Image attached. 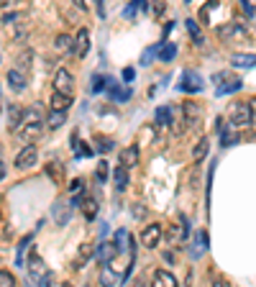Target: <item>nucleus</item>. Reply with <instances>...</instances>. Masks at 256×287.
<instances>
[{"label": "nucleus", "mask_w": 256, "mask_h": 287, "mask_svg": "<svg viewBox=\"0 0 256 287\" xmlns=\"http://www.w3.org/2000/svg\"><path fill=\"white\" fill-rule=\"evenodd\" d=\"M241 8L246 11V16H248V18H253V16H256V6H253V0H241Z\"/></svg>", "instance_id": "43"}, {"label": "nucleus", "mask_w": 256, "mask_h": 287, "mask_svg": "<svg viewBox=\"0 0 256 287\" xmlns=\"http://www.w3.org/2000/svg\"><path fill=\"white\" fill-rule=\"evenodd\" d=\"M26 269H28V282L31 284H49L52 282V272L47 269L44 259L38 254H31V259L26 262Z\"/></svg>", "instance_id": "1"}, {"label": "nucleus", "mask_w": 256, "mask_h": 287, "mask_svg": "<svg viewBox=\"0 0 256 287\" xmlns=\"http://www.w3.org/2000/svg\"><path fill=\"white\" fill-rule=\"evenodd\" d=\"M136 13H139V3H128L123 11V18H136Z\"/></svg>", "instance_id": "44"}, {"label": "nucleus", "mask_w": 256, "mask_h": 287, "mask_svg": "<svg viewBox=\"0 0 256 287\" xmlns=\"http://www.w3.org/2000/svg\"><path fill=\"white\" fill-rule=\"evenodd\" d=\"M164 0H151V13H154V18H159L161 13H164Z\"/></svg>", "instance_id": "42"}, {"label": "nucleus", "mask_w": 256, "mask_h": 287, "mask_svg": "<svg viewBox=\"0 0 256 287\" xmlns=\"http://www.w3.org/2000/svg\"><path fill=\"white\" fill-rule=\"evenodd\" d=\"M120 164H123V167H128V170H131V167H136V164H139V149L136 146H125L123 151H120Z\"/></svg>", "instance_id": "15"}, {"label": "nucleus", "mask_w": 256, "mask_h": 287, "mask_svg": "<svg viewBox=\"0 0 256 287\" xmlns=\"http://www.w3.org/2000/svg\"><path fill=\"white\" fill-rule=\"evenodd\" d=\"M18 21H23V16H21V13H6V16H3V23H6V28L16 26Z\"/></svg>", "instance_id": "39"}, {"label": "nucleus", "mask_w": 256, "mask_h": 287, "mask_svg": "<svg viewBox=\"0 0 256 287\" xmlns=\"http://www.w3.org/2000/svg\"><path fill=\"white\" fill-rule=\"evenodd\" d=\"M154 282L161 284V287H175V284H177V277L169 274L166 269H156V272H154Z\"/></svg>", "instance_id": "21"}, {"label": "nucleus", "mask_w": 256, "mask_h": 287, "mask_svg": "<svg viewBox=\"0 0 256 287\" xmlns=\"http://www.w3.org/2000/svg\"><path fill=\"white\" fill-rule=\"evenodd\" d=\"M82 208H84V218H88V221H93L98 216V202L95 200H84L82 197Z\"/></svg>", "instance_id": "31"}, {"label": "nucleus", "mask_w": 256, "mask_h": 287, "mask_svg": "<svg viewBox=\"0 0 256 287\" xmlns=\"http://www.w3.org/2000/svg\"><path fill=\"white\" fill-rule=\"evenodd\" d=\"M100 282H103V284H120V282H123V277H115V274L110 272V267L105 264V269H103V277H100Z\"/></svg>", "instance_id": "33"}, {"label": "nucleus", "mask_w": 256, "mask_h": 287, "mask_svg": "<svg viewBox=\"0 0 256 287\" xmlns=\"http://www.w3.org/2000/svg\"><path fill=\"white\" fill-rule=\"evenodd\" d=\"M74 6H77L79 11H88V0H74Z\"/></svg>", "instance_id": "49"}, {"label": "nucleus", "mask_w": 256, "mask_h": 287, "mask_svg": "<svg viewBox=\"0 0 256 287\" xmlns=\"http://www.w3.org/2000/svg\"><path fill=\"white\" fill-rule=\"evenodd\" d=\"M31 62H33V54H31V52H23V54L18 57V67H21V72H23V74L28 72V67H31Z\"/></svg>", "instance_id": "36"}, {"label": "nucleus", "mask_w": 256, "mask_h": 287, "mask_svg": "<svg viewBox=\"0 0 256 287\" xmlns=\"http://www.w3.org/2000/svg\"><path fill=\"white\" fill-rule=\"evenodd\" d=\"M233 141H238V136H236L233 131H223V134H221V144H223V146H231Z\"/></svg>", "instance_id": "41"}, {"label": "nucleus", "mask_w": 256, "mask_h": 287, "mask_svg": "<svg viewBox=\"0 0 256 287\" xmlns=\"http://www.w3.org/2000/svg\"><path fill=\"white\" fill-rule=\"evenodd\" d=\"M134 79H136V72H134L131 67H125V69H123V82H134Z\"/></svg>", "instance_id": "47"}, {"label": "nucleus", "mask_w": 256, "mask_h": 287, "mask_svg": "<svg viewBox=\"0 0 256 287\" xmlns=\"http://www.w3.org/2000/svg\"><path fill=\"white\" fill-rule=\"evenodd\" d=\"M159 241H161V226H159V223L146 226L144 233H141V243L149 246V249H154V246H159Z\"/></svg>", "instance_id": "9"}, {"label": "nucleus", "mask_w": 256, "mask_h": 287, "mask_svg": "<svg viewBox=\"0 0 256 287\" xmlns=\"http://www.w3.org/2000/svg\"><path fill=\"white\" fill-rule=\"evenodd\" d=\"M21 126H23V131H21L23 141H31V139H36L41 134V120H23Z\"/></svg>", "instance_id": "16"}, {"label": "nucleus", "mask_w": 256, "mask_h": 287, "mask_svg": "<svg viewBox=\"0 0 256 287\" xmlns=\"http://www.w3.org/2000/svg\"><path fill=\"white\" fill-rule=\"evenodd\" d=\"M105 88L110 90V98L115 103H128V100H131V90H128V88H118V82H113V79H108Z\"/></svg>", "instance_id": "12"}, {"label": "nucleus", "mask_w": 256, "mask_h": 287, "mask_svg": "<svg viewBox=\"0 0 256 287\" xmlns=\"http://www.w3.org/2000/svg\"><path fill=\"white\" fill-rule=\"evenodd\" d=\"M54 90H59V93H64V95H72V90H74V77H72L67 69H57V74H54Z\"/></svg>", "instance_id": "6"}, {"label": "nucleus", "mask_w": 256, "mask_h": 287, "mask_svg": "<svg viewBox=\"0 0 256 287\" xmlns=\"http://www.w3.org/2000/svg\"><path fill=\"white\" fill-rule=\"evenodd\" d=\"M216 33L221 36V38H241V36H246V28L243 26H238L236 21H231V23H223V26H218L216 28Z\"/></svg>", "instance_id": "10"}, {"label": "nucleus", "mask_w": 256, "mask_h": 287, "mask_svg": "<svg viewBox=\"0 0 256 287\" xmlns=\"http://www.w3.org/2000/svg\"><path fill=\"white\" fill-rule=\"evenodd\" d=\"M6 79H8V88H11V90H16V93L26 90V74H23L21 69H11V72L6 74Z\"/></svg>", "instance_id": "13"}, {"label": "nucleus", "mask_w": 256, "mask_h": 287, "mask_svg": "<svg viewBox=\"0 0 256 287\" xmlns=\"http://www.w3.org/2000/svg\"><path fill=\"white\" fill-rule=\"evenodd\" d=\"M52 218L57 226H67L69 218H72V202H57L52 208Z\"/></svg>", "instance_id": "8"}, {"label": "nucleus", "mask_w": 256, "mask_h": 287, "mask_svg": "<svg viewBox=\"0 0 256 287\" xmlns=\"http://www.w3.org/2000/svg\"><path fill=\"white\" fill-rule=\"evenodd\" d=\"M115 254H118L115 241H100V243L95 246V257H98L100 264H110V262L115 259Z\"/></svg>", "instance_id": "7"}, {"label": "nucleus", "mask_w": 256, "mask_h": 287, "mask_svg": "<svg viewBox=\"0 0 256 287\" xmlns=\"http://www.w3.org/2000/svg\"><path fill=\"white\" fill-rule=\"evenodd\" d=\"M207 151H210V141H207V139H200L197 146L192 149V159H195V161H202V159L207 156Z\"/></svg>", "instance_id": "27"}, {"label": "nucleus", "mask_w": 256, "mask_h": 287, "mask_svg": "<svg viewBox=\"0 0 256 287\" xmlns=\"http://www.w3.org/2000/svg\"><path fill=\"white\" fill-rule=\"evenodd\" d=\"M21 123H23V110H21L18 105H11V108H8V131H11V134L18 131Z\"/></svg>", "instance_id": "17"}, {"label": "nucleus", "mask_w": 256, "mask_h": 287, "mask_svg": "<svg viewBox=\"0 0 256 287\" xmlns=\"http://www.w3.org/2000/svg\"><path fill=\"white\" fill-rule=\"evenodd\" d=\"M253 120V105L248 103H236L231 105V126H248V123Z\"/></svg>", "instance_id": "3"}, {"label": "nucleus", "mask_w": 256, "mask_h": 287, "mask_svg": "<svg viewBox=\"0 0 256 287\" xmlns=\"http://www.w3.org/2000/svg\"><path fill=\"white\" fill-rule=\"evenodd\" d=\"M93 257H95V243L84 241V243L79 246V259H77L74 267H82V262H88V259H93Z\"/></svg>", "instance_id": "25"}, {"label": "nucleus", "mask_w": 256, "mask_h": 287, "mask_svg": "<svg viewBox=\"0 0 256 287\" xmlns=\"http://www.w3.org/2000/svg\"><path fill=\"white\" fill-rule=\"evenodd\" d=\"M212 82H216V95H218V98H223V95H228V93H236V90H241V85H243V82H241L238 77H233L231 72H218L216 77H212Z\"/></svg>", "instance_id": "2"}, {"label": "nucleus", "mask_w": 256, "mask_h": 287, "mask_svg": "<svg viewBox=\"0 0 256 287\" xmlns=\"http://www.w3.org/2000/svg\"><path fill=\"white\" fill-rule=\"evenodd\" d=\"M98 141H100V144H98V149H100V151H110V149H113V141H110L108 136H100Z\"/></svg>", "instance_id": "45"}, {"label": "nucleus", "mask_w": 256, "mask_h": 287, "mask_svg": "<svg viewBox=\"0 0 256 287\" xmlns=\"http://www.w3.org/2000/svg\"><path fill=\"white\" fill-rule=\"evenodd\" d=\"M197 118H200V108H197L192 100H187V103H185V120L192 126V123H197Z\"/></svg>", "instance_id": "28"}, {"label": "nucleus", "mask_w": 256, "mask_h": 287, "mask_svg": "<svg viewBox=\"0 0 256 287\" xmlns=\"http://www.w3.org/2000/svg\"><path fill=\"white\" fill-rule=\"evenodd\" d=\"M36 159H38L36 146H33V144H26V146L18 151V156H16V167H18V170H28V167H33V164H36Z\"/></svg>", "instance_id": "5"}, {"label": "nucleus", "mask_w": 256, "mask_h": 287, "mask_svg": "<svg viewBox=\"0 0 256 287\" xmlns=\"http://www.w3.org/2000/svg\"><path fill=\"white\" fill-rule=\"evenodd\" d=\"M57 49H59V52H64V49H72V38H69L67 33L57 36Z\"/></svg>", "instance_id": "38"}, {"label": "nucleus", "mask_w": 256, "mask_h": 287, "mask_svg": "<svg viewBox=\"0 0 256 287\" xmlns=\"http://www.w3.org/2000/svg\"><path fill=\"white\" fill-rule=\"evenodd\" d=\"M105 85H108V77H103V74H95V77H93V82H90V93H100Z\"/></svg>", "instance_id": "35"}, {"label": "nucleus", "mask_w": 256, "mask_h": 287, "mask_svg": "<svg viewBox=\"0 0 256 287\" xmlns=\"http://www.w3.org/2000/svg\"><path fill=\"white\" fill-rule=\"evenodd\" d=\"M72 105V95H64L59 90L52 93V110H67Z\"/></svg>", "instance_id": "18"}, {"label": "nucleus", "mask_w": 256, "mask_h": 287, "mask_svg": "<svg viewBox=\"0 0 256 287\" xmlns=\"http://www.w3.org/2000/svg\"><path fill=\"white\" fill-rule=\"evenodd\" d=\"M195 238H197V243H192V246H190V254H192L195 259H200V257L207 252V231H197V233H195Z\"/></svg>", "instance_id": "14"}, {"label": "nucleus", "mask_w": 256, "mask_h": 287, "mask_svg": "<svg viewBox=\"0 0 256 287\" xmlns=\"http://www.w3.org/2000/svg\"><path fill=\"white\" fill-rule=\"evenodd\" d=\"M202 88H205V82L197 72H185L180 85H177V90H182V93H200Z\"/></svg>", "instance_id": "4"}, {"label": "nucleus", "mask_w": 256, "mask_h": 287, "mask_svg": "<svg viewBox=\"0 0 256 287\" xmlns=\"http://www.w3.org/2000/svg\"><path fill=\"white\" fill-rule=\"evenodd\" d=\"M3 177H6V164L0 161V182H3Z\"/></svg>", "instance_id": "50"}, {"label": "nucleus", "mask_w": 256, "mask_h": 287, "mask_svg": "<svg viewBox=\"0 0 256 287\" xmlns=\"http://www.w3.org/2000/svg\"><path fill=\"white\" fill-rule=\"evenodd\" d=\"M47 172H49V177H52L54 182H62V180H64V170H62L59 161H52L49 167H47Z\"/></svg>", "instance_id": "30"}, {"label": "nucleus", "mask_w": 256, "mask_h": 287, "mask_svg": "<svg viewBox=\"0 0 256 287\" xmlns=\"http://www.w3.org/2000/svg\"><path fill=\"white\" fill-rule=\"evenodd\" d=\"M187 31H190V36H192V41H195V44H202V41H205V38H202V31H200V26H197L192 18L187 21Z\"/></svg>", "instance_id": "32"}, {"label": "nucleus", "mask_w": 256, "mask_h": 287, "mask_svg": "<svg viewBox=\"0 0 256 287\" xmlns=\"http://www.w3.org/2000/svg\"><path fill=\"white\" fill-rule=\"evenodd\" d=\"M95 177H98V182H108V161H100V164H98Z\"/></svg>", "instance_id": "40"}, {"label": "nucleus", "mask_w": 256, "mask_h": 287, "mask_svg": "<svg viewBox=\"0 0 256 287\" xmlns=\"http://www.w3.org/2000/svg\"><path fill=\"white\" fill-rule=\"evenodd\" d=\"M156 123L159 126H169V123L175 120V113H172V108H166V105H161V108H156Z\"/></svg>", "instance_id": "24"}, {"label": "nucleus", "mask_w": 256, "mask_h": 287, "mask_svg": "<svg viewBox=\"0 0 256 287\" xmlns=\"http://www.w3.org/2000/svg\"><path fill=\"white\" fill-rule=\"evenodd\" d=\"M64 120H67L64 110H52L49 118H47V126H49V129H62V126H64Z\"/></svg>", "instance_id": "26"}, {"label": "nucleus", "mask_w": 256, "mask_h": 287, "mask_svg": "<svg viewBox=\"0 0 256 287\" xmlns=\"http://www.w3.org/2000/svg\"><path fill=\"white\" fill-rule=\"evenodd\" d=\"M72 149H74V156H77V159H82V156H93V149H88L77 136L72 139Z\"/></svg>", "instance_id": "29"}, {"label": "nucleus", "mask_w": 256, "mask_h": 287, "mask_svg": "<svg viewBox=\"0 0 256 287\" xmlns=\"http://www.w3.org/2000/svg\"><path fill=\"white\" fill-rule=\"evenodd\" d=\"M88 49H90V31L82 28V31L77 33V38H74V57L82 59L84 54H88Z\"/></svg>", "instance_id": "11"}, {"label": "nucleus", "mask_w": 256, "mask_h": 287, "mask_svg": "<svg viewBox=\"0 0 256 287\" xmlns=\"http://www.w3.org/2000/svg\"><path fill=\"white\" fill-rule=\"evenodd\" d=\"M134 241H131V236H128V231L125 228H120L118 233H115V249L118 252H131V249H136V246H131Z\"/></svg>", "instance_id": "20"}, {"label": "nucleus", "mask_w": 256, "mask_h": 287, "mask_svg": "<svg viewBox=\"0 0 256 287\" xmlns=\"http://www.w3.org/2000/svg\"><path fill=\"white\" fill-rule=\"evenodd\" d=\"M156 57H159L161 62H172V59L177 57V47H175V44H159V47H156Z\"/></svg>", "instance_id": "22"}, {"label": "nucleus", "mask_w": 256, "mask_h": 287, "mask_svg": "<svg viewBox=\"0 0 256 287\" xmlns=\"http://www.w3.org/2000/svg\"><path fill=\"white\" fill-rule=\"evenodd\" d=\"M113 182H115V190H125L128 187V167H115V172H113Z\"/></svg>", "instance_id": "23"}, {"label": "nucleus", "mask_w": 256, "mask_h": 287, "mask_svg": "<svg viewBox=\"0 0 256 287\" xmlns=\"http://www.w3.org/2000/svg\"><path fill=\"white\" fill-rule=\"evenodd\" d=\"M13 284H16V277L8 269H0V287H13Z\"/></svg>", "instance_id": "37"}, {"label": "nucleus", "mask_w": 256, "mask_h": 287, "mask_svg": "<svg viewBox=\"0 0 256 287\" xmlns=\"http://www.w3.org/2000/svg\"><path fill=\"white\" fill-rule=\"evenodd\" d=\"M185 3H192V0H185Z\"/></svg>", "instance_id": "51"}, {"label": "nucleus", "mask_w": 256, "mask_h": 287, "mask_svg": "<svg viewBox=\"0 0 256 287\" xmlns=\"http://www.w3.org/2000/svg\"><path fill=\"white\" fill-rule=\"evenodd\" d=\"M231 62L238 69H251V67H256V54H233Z\"/></svg>", "instance_id": "19"}, {"label": "nucleus", "mask_w": 256, "mask_h": 287, "mask_svg": "<svg viewBox=\"0 0 256 287\" xmlns=\"http://www.w3.org/2000/svg\"><path fill=\"white\" fill-rule=\"evenodd\" d=\"M82 187H84V182H82L79 177L69 182V192H72V195H77V192H82Z\"/></svg>", "instance_id": "46"}, {"label": "nucleus", "mask_w": 256, "mask_h": 287, "mask_svg": "<svg viewBox=\"0 0 256 287\" xmlns=\"http://www.w3.org/2000/svg\"><path fill=\"white\" fill-rule=\"evenodd\" d=\"M31 243V236H26L23 241H21V246H18V257H16V267H26V246Z\"/></svg>", "instance_id": "34"}, {"label": "nucleus", "mask_w": 256, "mask_h": 287, "mask_svg": "<svg viewBox=\"0 0 256 287\" xmlns=\"http://www.w3.org/2000/svg\"><path fill=\"white\" fill-rule=\"evenodd\" d=\"M95 8H98V18H105V0H95Z\"/></svg>", "instance_id": "48"}]
</instances>
